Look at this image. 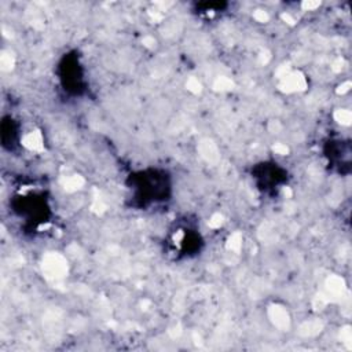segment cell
I'll use <instances>...</instances> for the list:
<instances>
[{"label":"cell","mask_w":352,"mask_h":352,"mask_svg":"<svg viewBox=\"0 0 352 352\" xmlns=\"http://www.w3.org/2000/svg\"><path fill=\"white\" fill-rule=\"evenodd\" d=\"M128 190L133 204L139 208L162 204L170 199L172 182L164 169L148 168L129 175Z\"/></svg>","instance_id":"obj_1"},{"label":"cell","mask_w":352,"mask_h":352,"mask_svg":"<svg viewBox=\"0 0 352 352\" xmlns=\"http://www.w3.org/2000/svg\"><path fill=\"white\" fill-rule=\"evenodd\" d=\"M12 212L23 220L26 226L38 227L48 221L51 216V208L44 195L37 192H28L23 195H16L10 202Z\"/></svg>","instance_id":"obj_2"},{"label":"cell","mask_w":352,"mask_h":352,"mask_svg":"<svg viewBox=\"0 0 352 352\" xmlns=\"http://www.w3.org/2000/svg\"><path fill=\"white\" fill-rule=\"evenodd\" d=\"M58 80L62 89L72 95H81L85 89V70L76 52L65 54L58 66Z\"/></svg>","instance_id":"obj_3"},{"label":"cell","mask_w":352,"mask_h":352,"mask_svg":"<svg viewBox=\"0 0 352 352\" xmlns=\"http://www.w3.org/2000/svg\"><path fill=\"white\" fill-rule=\"evenodd\" d=\"M260 168L264 170V173H267V175H271V173H276V175H279V173H282V172H285V169H282L280 166H278V164H275V162H272V164H261L260 165ZM285 175H280V176H275V179H272V177H263L261 180H260V188L263 190V191H267V190H271V188H279L280 186H282V183H285L286 182V179L283 177Z\"/></svg>","instance_id":"obj_4"}]
</instances>
